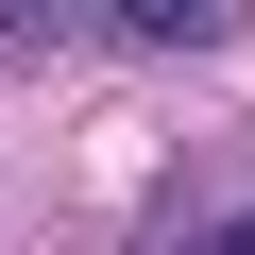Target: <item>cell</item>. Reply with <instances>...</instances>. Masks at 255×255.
Instances as JSON below:
<instances>
[{"label":"cell","instance_id":"1","mask_svg":"<svg viewBox=\"0 0 255 255\" xmlns=\"http://www.w3.org/2000/svg\"><path fill=\"white\" fill-rule=\"evenodd\" d=\"M85 17H102V34H153V51H187V34H204V0H85Z\"/></svg>","mask_w":255,"mask_h":255},{"label":"cell","instance_id":"2","mask_svg":"<svg viewBox=\"0 0 255 255\" xmlns=\"http://www.w3.org/2000/svg\"><path fill=\"white\" fill-rule=\"evenodd\" d=\"M51 34H68V0H0V68H34Z\"/></svg>","mask_w":255,"mask_h":255},{"label":"cell","instance_id":"3","mask_svg":"<svg viewBox=\"0 0 255 255\" xmlns=\"http://www.w3.org/2000/svg\"><path fill=\"white\" fill-rule=\"evenodd\" d=\"M187 255H255V204H238V221H204V238H187Z\"/></svg>","mask_w":255,"mask_h":255}]
</instances>
